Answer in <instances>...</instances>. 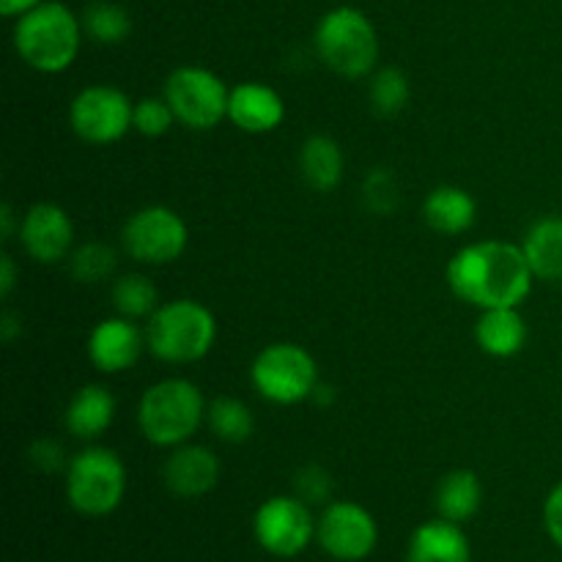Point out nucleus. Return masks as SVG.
Wrapping results in <instances>:
<instances>
[{
	"label": "nucleus",
	"instance_id": "f3484780",
	"mask_svg": "<svg viewBox=\"0 0 562 562\" xmlns=\"http://www.w3.org/2000/svg\"><path fill=\"white\" fill-rule=\"evenodd\" d=\"M115 395L104 384H82L69 398L64 412V426L80 442H97L108 434L115 420Z\"/></svg>",
	"mask_w": 562,
	"mask_h": 562
},
{
	"label": "nucleus",
	"instance_id": "72a5a7b5",
	"mask_svg": "<svg viewBox=\"0 0 562 562\" xmlns=\"http://www.w3.org/2000/svg\"><path fill=\"white\" fill-rule=\"evenodd\" d=\"M14 289H16V263L9 252H3V256H0V296L9 300V296L14 294Z\"/></svg>",
	"mask_w": 562,
	"mask_h": 562
},
{
	"label": "nucleus",
	"instance_id": "c9c22d12",
	"mask_svg": "<svg viewBox=\"0 0 562 562\" xmlns=\"http://www.w3.org/2000/svg\"><path fill=\"white\" fill-rule=\"evenodd\" d=\"M14 225L16 231H20V220H16L14 209H11V203H3V206H0V239L9 241L11 236H14Z\"/></svg>",
	"mask_w": 562,
	"mask_h": 562
},
{
	"label": "nucleus",
	"instance_id": "393cba45",
	"mask_svg": "<svg viewBox=\"0 0 562 562\" xmlns=\"http://www.w3.org/2000/svg\"><path fill=\"white\" fill-rule=\"evenodd\" d=\"M110 302H113L119 316L132 318V322H148L162 302H159L157 285L143 272L121 274L110 285Z\"/></svg>",
	"mask_w": 562,
	"mask_h": 562
},
{
	"label": "nucleus",
	"instance_id": "f257e3e1",
	"mask_svg": "<svg viewBox=\"0 0 562 562\" xmlns=\"http://www.w3.org/2000/svg\"><path fill=\"white\" fill-rule=\"evenodd\" d=\"M536 274L527 263L521 245L483 239L464 245L448 263V285L461 302L488 307H521L530 296Z\"/></svg>",
	"mask_w": 562,
	"mask_h": 562
},
{
	"label": "nucleus",
	"instance_id": "b1692460",
	"mask_svg": "<svg viewBox=\"0 0 562 562\" xmlns=\"http://www.w3.org/2000/svg\"><path fill=\"white\" fill-rule=\"evenodd\" d=\"M206 428L220 442L241 445L256 434V415H252V409L241 398L220 395V398L209 401Z\"/></svg>",
	"mask_w": 562,
	"mask_h": 562
},
{
	"label": "nucleus",
	"instance_id": "f704fd0d",
	"mask_svg": "<svg viewBox=\"0 0 562 562\" xmlns=\"http://www.w3.org/2000/svg\"><path fill=\"white\" fill-rule=\"evenodd\" d=\"M20 335H22V318L14 316L11 311H5L3 316H0V340H3L5 346H11Z\"/></svg>",
	"mask_w": 562,
	"mask_h": 562
},
{
	"label": "nucleus",
	"instance_id": "f03ea898",
	"mask_svg": "<svg viewBox=\"0 0 562 562\" xmlns=\"http://www.w3.org/2000/svg\"><path fill=\"white\" fill-rule=\"evenodd\" d=\"M86 31L82 20L60 0H44L14 20L11 42L27 69L38 75H60L80 55Z\"/></svg>",
	"mask_w": 562,
	"mask_h": 562
},
{
	"label": "nucleus",
	"instance_id": "2eb2a0df",
	"mask_svg": "<svg viewBox=\"0 0 562 562\" xmlns=\"http://www.w3.org/2000/svg\"><path fill=\"white\" fill-rule=\"evenodd\" d=\"M220 475H223L220 456L201 442H184L168 450V459L162 464L165 488L179 499L206 497L217 488Z\"/></svg>",
	"mask_w": 562,
	"mask_h": 562
},
{
	"label": "nucleus",
	"instance_id": "473e14b6",
	"mask_svg": "<svg viewBox=\"0 0 562 562\" xmlns=\"http://www.w3.org/2000/svg\"><path fill=\"white\" fill-rule=\"evenodd\" d=\"M543 527H547L554 547L562 549V483L549 492L547 503H543Z\"/></svg>",
	"mask_w": 562,
	"mask_h": 562
},
{
	"label": "nucleus",
	"instance_id": "f8f14e48",
	"mask_svg": "<svg viewBox=\"0 0 562 562\" xmlns=\"http://www.w3.org/2000/svg\"><path fill=\"white\" fill-rule=\"evenodd\" d=\"M316 543L338 562H362L376 552L379 525L366 505L333 499L316 519Z\"/></svg>",
	"mask_w": 562,
	"mask_h": 562
},
{
	"label": "nucleus",
	"instance_id": "bb28decb",
	"mask_svg": "<svg viewBox=\"0 0 562 562\" xmlns=\"http://www.w3.org/2000/svg\"><path fill=\"white\" fill-rule=\"evenodd\" d=\"M368 102L379 115L404 113L412 102V82L398 66H382L368 77Z\"/></svg>",
	"mask_w": 562,
	"mask_h": 562
},
{
	"label": "nucleus",
	"instance_id": "6e6552de",
	"mask_svg": "<svg viewBox=\"0 0 562 562\" xmlns=\"http://www.w3.org/2000/svg\"><path fill=\"white\" fill-rule=\"evenodd\" d=\"M162 97L173 108L176 121L187 130L212 132L228 119L231 88L206 66H179L168 75Z\"/></svg>",
	"mask_w": 562,
	"mask_h": 562
},
{
	"label": "nucleus",
	"instance_id": "39448f33",
	"mask_svg": "<svg viewBox=\"0 0 562 562\" xmlns=\"http://www.w3.org/2000/svg\"><path fill=\"white\" fill-rule=\"evenodd\" d=\"M318 60L346 80H362L379 69V33L371 16L355 5H335L313 33Z\"/></svg>",
	"mask_w": 562,
	"mask_h": 562
},
{
	"label": "nucleus",
	"instance_id": "5701e85b",
	"mask_svg": "<svg viewBox=\"0 0 562 562\" xmlns=\"http://www.w3.org/2000/svg\"><path fill=\"white\" fill-rule=\"evenodd\" d=\"M434 505L442 519L464 525V521L475 519L477 510L483 508V483L477 472L472 470H450L448 475L439 481L437 494H434Z\"/></svg>",
	"mask_w": 562,
	"mask_h": 562
},
{
	"label": "nucleus",
	"instance_id": "dca6fc26",
	"mask_svg": "<svg viewBox=\"0 0 562 562\" xmlns=\"http://www.w3.org/2000/svg\"><path fill=\"white\" fill-rule=\"evenodd\" d=\"M228 121L247 135H269L283 126L285 99L267 82H239L231 88Z\"/></svg>",
	"mask_w": 562,
	"mask_h": 562
},
{
	"label": "nucleus",
	"instance_id": "2f4dec72",
	"mask_svg": "<svg viewBox=\"0 0 562 562\" xmlns=\"http://www.w3.org/2000/svg\"><path fill=\"white\" fill-rule=\"evenodd\" d=\"M27 461L36 472H44V475H58V472H66L69 467V459H66L64 448H60L58 439L42 437L27 448Z\"/></svg>",
	"mask_w": 562,
	"mask_h": 562
},
{
	"label": "nucleus",
	"instance_id": "aec40b11",
	"mask_svg": "<svg viewBox=\"0 0 562 562\" xmlns=\"http://www.w3.org/2000/svg\"><path fill=\"white\" fill-rule=\"evenodd\" d=\"M423 220L437 234L461 236L475 225L477 201L464 187L439 184L423 201Z\"/></svg>",
	"mask_w": 562,
	"mask_h": 562
},
{
	"label": "nucleus",
	"instance_id": "6ab92c4d",
	"mask_svg": "<svg viewBox=\"0 0 562 562\" xmlns=\"http://www.w3.org/2000/svg\"><path fill=\"white\" fill-rule=\"evenodd\" d=\"M406 562H472L470 538L461 525L437 516L412 532Z\"/></svg>",
	"mask_w": 562,
	"mask_h": 562
},
{
	"label": "nucleus",
	"instance_id": "423d86ee",
	"mask_svg": "<svg viewBox=\"0 0 562 562\" xmlns=\"http://www.w3.org/2000/svg\"><path fill=\"white\" fill-rule=\"evenodd\" d=\"M66 499L71 510L86 519H104L115 514L126 497V464L115 450L88 445L69 459L64 472Z\"/></svg>",
	"mask_w": 562,
	"mask_h": 562
},
{
	"label": "nucleus",
	"instance_id": "a878e982",
	"mask_svg": "<svg viewBox=\"0 0 562 562\" xmlns=\"http://www.w3.org/2000/svg\"><path fill=\"white\" fill-rule=\"evenodd\" d=\"M82 31L91 42L104 44V47H115L124 44L132 33V16L115 0H91L80 14Z\"/></svg>",
	"mask_w": 562,
	"mask_h": 562
},
{
	"label": "nucleus",
	"instance_id": "e433bc0d",
	"mask_svg": "<svg viewBox=\"0 0 562 562\" xmlns=\"http://www.w3.org/2000/svg\"><path fill=\"white\" fill-rule=\"evenodd\" d=\"M38 3H44V0H0V14L16 20V16L25 14V11H31Z\"/></svg>",
	"mask_w": 562,
	"mask_h": 562
},
{
	"label": "nucleus",
	"instance_id": "9b49d317",
	"mask_svg": "<svg viewBox=\"0 0 562 562\" xmlns=\"http://www.w3.org/2000/svg\"><path fill=\"white\" fill-rule=\"evenodd\" d=\"M135 102L121 88L97 82L75 93L69 104V126L82 143L110 146L132 132Z\"/></svg>",
	"mask_w": 562,
	"mask_h": 562
},
{
	"label": "nucleus",
	"instance_id": "4be33fe9",
	"mask_svg": "<svg viewBox=\"0 0 562 562\" xmlns=\"http://www.w3.org/2000/svg\"><path fill=\"white\" fill-rule=\"evenodd\" d=\"M527 263L536 280L560 283L562 280V217H541L527 228L521 239Z\"/></svg>",
	"mask_w": 562,
	"mask_h": 562
},
{
	"label": "nucleus",
	"instance_id": "7ed1b4c3",
	"mask_svg": "<svg viewBox=\"0 0 562 562\" xmlns=\"http://www.w3.org/2000/svg\"><path fill=\"white\" fill-rule=\"evenodd\" d=\"M209 401L190 379L168 376L151 384L137 404V428L154 448L173 450L192 442L201 426H206Z\"/></svg>",
	"mask_w": 562,
	"mask_h": 562
},
{
	"label": "nucleus",
	"instance_id": "ddd939ff",
	"mask_svg": "<svg viewBox=\"0 0 562 562\" xmlns=\"http://www.w3.org/2000/svg\"><path fill=\"white\" fill-rule=\"evenodd\" d=\"M20 245L27 258L53 267L66 261L75 250V223L60 203L38 201L20 217Z\"/></svg>",
	"mask_w": 562,
	"mask_h": 562
},
{
	"label": "nucleus",
	"instance_id": "c85d7f7f",
	"mask_svg": "<svg viewBox=\"0 0 562 562\" xmlns=\"http://www.w3.org/2000/svg\"><path fill=\"white\" fill-rule=\"evenodd\" d=\"M176 121L173 108L165 97H143L135 102V113H132V130L143 137H162L173 130Z\"/></svg>",
	"mask_w": 562,
	"mask_h": 562
},
{
	"label": "nucleus",
	"instance_id": "a211bd4d",
	"mask_svg": "<svg viewBox=\"0 0 562 562\" xmlns=\"http://www.w3.org/2000/svg\"><path fill=\"white\" fill-rule=\"evenodd\" d=\"M530 338V327L521 313V307H488L481 311L475 324V344L483 355L494 360H510L521 355Z\"/></svg>",
	"mask_w": 562,
	"mask_h": 562
},
{
	"label": "nucleus",
	"instance_id": "1a4fd4ad",
	"mask_svg": "<svg viewBox=\"0 0 562 562\" xmlns=\"http://www.w3.org/2000/svg\"><path fill=\"white\" fill-rule=\"evenodd\" d=\"M190 228L176 209L151 203L130 214L121 228V247L143 267H168L187 252Z\"/></svg>",
	"mask_w": 562,
	"mask_h": 562
},
{
	"label": "nucleus",
	"instance_id": "4468645a",
	"mask_svg": "<svg viewBox=\"0 0 562 562\" xmlns=\"http://www.w3.org/2000/svg\"><path fill=\"white\" fill-rule=\"evenodd\" d=\"M88 360L99 373L119 376L137 366L146 346V327H137V322L126 316H108L93 324L88 333Z\"/></svg>",
	"mask_w": 562,
	"mask_h": 562
},
{
	"label": "nucleus",
	"instance_id": "7c9ffc66",
	"mask_svg": "<svg viewBox=\"0 0 562 562\" xmlns=\"http://www.w3.org/2000/svg\"><path fill=\"white\" fill-rule=\"evenodd\" d=\"M362 198H366L371 212L390 214L398 206V184H395V176L387 168L371 170L366 179V187H362Z\"/></svg>",
	"mask_w": 562,
	"mask_h": 562
},
{
	"label": "nucleus",
	"instance_id": "9d476101",
	"mask_svg": "<svg viewBox=\"0 0 562 562\" xmlns=\"http://www.w3.org/2000/svg\"><path fill=\"white\" fill-rule=\"evenodd\" d=\"M252 538L272 558H300L316 541V516L296 494H274L258 505L252 516Z\"/></svg>",
	"mask_w": 562,
	"mask_h": 562
},
{
	"label": "nucleus",
	"instance_id": "cd10ccee",
	"mask_svg": "<svg viewBox=\"0 0 562 562\" xmlns=\"http://www.w3.org/2000/svg\"><path fill=\"white\" fill-rule=\"evenodd\" d=\"M66 263H69V274L77 283L97 285L113 278L115 267H119V252L104 241H86V245H77L71 250Z\"/></svg>",
	"mask_w": 562,
	"mask_h": 562
},
{
	"label": "nucleus",
	"instance_id": "20e7f679",
	"mask_svg": "<svg viewBox=\"0 0 562 562\" xmlns=\"http://www.w3.org/2000/svg\"><path fill=\"white\" fill-rule=\"evenodd\" d=\"M217 344V318L203 302L181 296L162 302L146 322V346L159 362L192 366Z\"/></svg>",
	"mask_w": 562,
	"mask_h": 562
},
{
	"label": "nucleus",
	"instance_id": "0eeeda50",
	"mask_svg": "<svg viewBox=\"0 0 562 562\" xmlns=\"http://www.w3.org/2000/svg\"><path fill=\"white\" fill-rule=\"evenodd\" d=\"M250 382L263 401L274 406H300L313 401L322 384L316 357L300 344L278 340L263 346L250 366Z\"/></svg>",
	"mask_w": 562,
	"mask_h": 562
},
{
	"label": "nucleus",
	"instance_id": "412c9836",
	"mask_svg": "<svg viewBox=\"0 0 562 562\" xmlns=\"http://www.w3.org/2000/svg\"><path fill=\"white\" fill-rule=\"evenodd\" d=\"M300 176L311 190L333 192L344 181L346 157L344 148L329 135H311L300 146Z\"/></svg>",
	"mask_w": 562,
	"mask_h": 562
},
{
	"label": "nucleus",
	"instance_id": "c756f323",
	"mask_svg": "<svg viewBox=\"0 0 562 562\" xmlns=\"http://www.w3.org/2000/svg\"><path fill=\"white\" fill-rule=\"evenodd\" d=\"M333 475L322 464H305L294 475V494L305 499L307 505H329L333 503Z\"/></svg>",
	"mask_w": 562,
	"mask_h": 562
}]
</instances>
